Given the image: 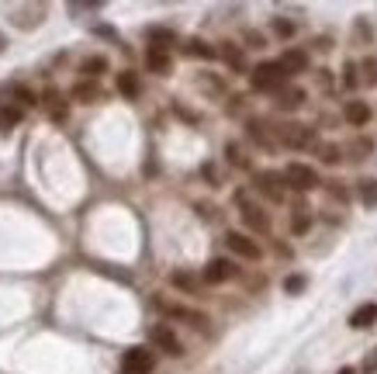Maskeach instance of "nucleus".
I'll use <instances>...</instances> for the list:
<instances>
[{
	"instance_id": "nucleus-8",
	"label": "nucleus",
	"mask_w": 377,
	"mask_h": 374,
	"mask_svg": "<svg viewBox=\"0 0 377 374\" xmlns=\"http://www.w3.org/2000/svg\"><path fill=\"white\" fill-rule=\"evenodd\" d=\"M225 246H229L232 253L246 257V260H260V246H256L249 236H243V232H225Z\"/></svg>"
},
{
	"instance_id": "nucleus-29",
	"label": "nucleus",
	"mask_w": 377,
	"mask_h": 374,
	"mask_svg": "<svg viewBox=\"0 0 377 374\" xmlns=\"http://www.w3.org/2000/svg\"><path fill=\"white\" fill-rule=\"evenodd\" d=\"M274 31H277L281 38H291V35H294V24L284 21V17H274Z\"/></svg>"
},
{
	"instance_id": "nucleus-31",
	"label": "nucleus",
	"mask_w": 377,
	"mask_h": 374,
	"mask_svg": "<svg viewBox=\"0 0 377 374\" xmlns=\"http://www.w3.org/2000/svg\"><path fill=\"white\" fill-rule=\"evenodd\" d=\"M14 97H17L21 104H35V94H31V91H24V87H14Z\"/></svg>"
},
{
	"instance_id": "nucleus-18",
	"label": "nucleus",
	"mask_w": 377,
	"mask_h": 374,
	"mask_svg": "<svg viewBox=\"0 0 377 374\" xmlns=\"http://www.w3.org/2000/svg\"><path fill=\"white\" fill-rule=\"evenodd\" d=\"M357 197H360L367 208H374V204H377V181H371V177L357 181Z\"/></svg>"
},
{
	"instance_id": "nucleus-13",
	"label": "nucleus",
	"mask_w": 377,
	"mask_h": 374,
	"mask_svg": "<svg viewBox=\"0 0 377 374\" xmlns=\"http://www.w3.org/2000/svg\"><path fill=\"white\" fill-rule=\"evenodd\" d=\"M218 56H222V59H225V66H232L236 73H243V70H246V56H243V49H239V45L225 42V45L218 49Z\"/></svg>"
},
{
	"instance_id": "nucleus-21",
	"label": "nucleus",
	"mask_w": 377,
	"mask_h": 374,
	"mask_svg": "<svg viewBox=\"0 0 377 374\" xmlns=\"http://www.w3.org/2000/svg\"><path fill=\"white\" fill-rule=\"evenodd\" d=\"M187 56H197V59H215L218 56V49H211L208 42H201V38H190L187 42Z\"/></svg>"
},
{
	"instance_id": "nucleus-12",
	"label": "nucleus",
	"mask_w": 377,
	"mask_h": 374,
	"mask_svg": "<svg viewBox=\"0 0 377 374\" xmlns=\"http://www.w3.org/2000/svg\"><path fill=\"white\" fill-rule=\"evenodd\" d=\"M146 63H149V70H153V73H160V77H167V73L174 70V63H170V52H167V49H153V45H149Z\"/></svg>"
},
{
	"instance_id": "nucleus-32",
	"label": "nucleus",
	"mask_w": 377,
	"mask_h": 374,
	"mask_svg": "<svg viewBox=\"0 0 377 374\" xmlns=\"http://www.w3.org/2000/svg\"><path fill=\"white\" fill-rule=\"evenodd\" d=\"M364 371H377V350L367 357V361H364Z\"/></svg>"
},
{
	"instance_id": "nucleus-15",
	"label": "nucleus",
	"mask_w": 377,
	"mask_h": 374,
	"mask_svg": "<svg viewBox=\"0 0 377 374\" xmlns=\"http://www.w3.org/2000/svg\"><path fill=\"white\" fill-rule=\"evenodd\" d=\"M374 322H377V305L374 301L360 305V308L350 315V326H353V329H367V326H374Z\"/></svg>"
},
{
	"instance_id": "nucleus-33",
	"label": "nucleus",
	"mask_w": 377,
	"mask_h": 374,
	"mask_svg": "<svg viewBox=\"0 0 377 374\" xmlns=\"http://www.w3.org/2000/svg\"><path fill=\"white\" fill-rule=\"evenodd\" d=\"M246 38H249V42H253V45H256V49H263V35H256V31H249V35H246Z\"/></svg>"
},
{
	"instance_id": "nucleus-2",
	"label": "nucleus",
	"mask_w": 377,
	"mask_h": 374,
	"mask_svg": "<svg viewBox=\"0 0 377 374\" xmlns=\"http://www.w3.org/2000/svg\"><path fill=\"white\" fill-rule=\"evenodd\" d=\"M153 368H156L153 350L132 347V350H125V357H121V374H153Z\"/></svg>"
},
{
	"instance_id": "nucleus-30",
	"label": "nucleus",
	"mask_w": 377,
	"mask_h": 374,
	"mask_svg": "<svg viewBox=\"0 0 377 374\" xmlns=\"http://www.w3.org/2000/svg\"><path fill=\"white\" fill-rule=\"evenodd\" d=\"M343 73H346V77H343V84H346V87H357V66H353V63H346V70H343Z\"/></svg>"
},
{
	"instance_id": "nucleus-25",
	"label": "nucleus",
	"mask_w": 377,
	"mask_h": 374,
	"mask_svg": "<svg viewBox=\"0 0 377 374\" xmlns=\"http://www.w3.org/2000/svg\"><path fill=\"white\" fill-rule=\"evenodd\" d=\"M308 225H311V215H308V208H298V211H294V222H291L294 236H305V232H308Z\"/></svg>"
},
{
	"instance_id": "nucleus-11",
	"label": "nucleus",
	"mask_w": 377,
	"mask_h": 374,
	"mask_svg": "<svg viewBox=\"0 0 377 374\" xmlns=\"http://www.w3.org/2000/svg\"><path fill=\"white\" fill-rule=\"evenodd\" d=\"M277 63H281V70L287 73V77H294V73H305V70H308V52H301V49H287Z\"/></svg>"
},
{
	"instance_id": "nucleus-17",
	"label": "nucleus",
	"mask_w": 377,
	"mask_h": 374,
	"mask_svg": "<svg viewBox=\"0 0 377 374\" xmlns=\"http://www.w3.org/2000/svg\"><path fill=\"white\" fill-rule=\"evenodd\" d=\"M80 73L91 77V80H97L100 73H107V59H104V56H91V59H84V63H80Z\"/></svg>"
},
{
	"instance_id": "nucleus-16",
	"label": "nucleus",
	"mask_w": 377,
	"mask_h": 374,
	"mask_svg": "<svg viewBox=\"0 0 377 374\" xmlns=\"http://www.w3.org/2000/svg\"><path fill=\"white\" fill-rule=\"evenodd\" d=\"M118 91L125 94L128 100H135V97L142 94V84H139V77H135L132 70H125V73H118Z\"/></svg>"
},
{
	"instance_id": "nucleus-24",
	"label": "nucleus",
	"mask_w": 377,
	"mask_h": 374,
	"mask_svg": "<svg viewBox=\"0 0 377 374\" xmlns=\"http://www.w3.org/2000/svg\"><path fill=\"white\" fill-rule=\"evenodd\" d=\"M170 284H177V287H184L190 294H197V278H190L187 271H174V274H170Z\"/></svg>"
},
{
	"instance_id": "nucleus-5",
	"label": "nucleus",
	"mask_w": 377,
	"mask_h": 374,
	"mask_svg": "<svg viewBox=\"0 0 377 374\" xmlns=\"http://www.w3.org/2000/svg\"><path fill=\"white\" fill-rule=\"evenodd\" d=\"M156 305H160V312H163V315L180 319V322H187V326H194V329H201V326L208 322V315H204V312H194V308H187V305H177V301H167V298H160Z\"/></svg>"
},
{
	"instance_id": "nucleus-35",
	"label": "nucleus",
	"mask_w": 377,
	"mask_h": 374,
	"mask_svg": "<svg viewBox=\"0 0 377 374\" xmlns=\"http://www.w3.org/2000/svg\"><path fill=\"white\" fill-rule=\"evenodd\" d=\"M339 374H357V371H353V368H343V371H339Z\"/></svg>"
},
{
	"instance_id": "nucleus-1",
	"label": "nucleus",
	"mask_w": 377,
	"mask_h": 374,
	"mask_svg": "<svg viewBox=\"0 0 377 374\" xmlns=\"http://www.w3.org/2000/svg\"><path fill=\"white\" fill-rule=\"evenodd\" d=\"M253 87L267 94H281L287 87V73L281 70V63H260L253 70Z\"/></svg>"
},
{
	"instance_id": "nucleus-20",
	"label": "nucleus",
	"mask_w": 377,
	"mask_h": 374,
	"mask_svg": "<svg viewBox=\"0 0 377 374\" xmlns=\"http://www.w3.org/2000/svg\"><path fill=\"white\" fill-rule=\"evenodd\" d=\"M73 97L84 100V104H87V100H97V97H100V87H97L94 80H80V84L73 87Z\"/></svg>"
},
{
	"instance_id": "nucleus-26",
	"label": "nucleus",
	"mask_w": 377,
	"mask_h": 374,
	"mask_svg": "<svg viewBox=\"0 0 377 374\" xmlns=\"http://www.w3.org/2000/svg\"><path fill=\"white\" fill-rule=\"evenodd\" d=\"M305 287H308V278H305V274H291V278L284 280V291H287V294H301Z\"/></svg>"
},
{
	"instance_id": "nucleus-22",
	"label": "nucleus",
	"mask_w": 377,
	"mask_h": 374,
	"mask_svg": "<svg viewBox=\"0 0 377 374\" xmlns=\"http://www.w3.org/2000/svg\"><path fill=\"white\" fill-rule=\"evenodd\" d=\"M305 100V91H298V87H284L281 94H277V104L281 107H298Z\"/></svg>"
},
{
	"instance_id": "nucleus-10",
	"label": "nucleus",
	"mask_w": 377,
	"mask_h": 374,
	"mask_svg": "<svg viewBox=\"0 0 377 374\" xmlns=\"http://www.w3.org/2000/svg\"><path fill=\"white\" fill-rule=\"evenodd\" d=\"M281 174H274V170H263V174H256V187L270 197V201H284V187H281Z\"/></svg>"
},
{
	"instance_id": "nucleus-7",
	"label": "nucleus",
	"mask_w": 377,
	"mask_h": 374,
	"mask_svg": "<svg viewBox=\"0 0 377 374\" xmlns=\"http://www.w3.org/2000/svg\"><path fill=\"white\" fill-rule=\"evenodd\" d=\"M149 340H153L163 354H170V357H180V354H184V347H180V340L174 336L170 326H153V329H149Z\"/></svg>"
},
{
	"instance_id": "nucleus-28",
	"label": "nucleus",
	"mask_w": 377,
	"mask_h": 374,
	"mask_svg": "<svg viewBox=\"0 0 377 374\" xmlns=\"http://www.w3.org/2000/svg\"><path fill=\"white\" fill-rule=\"evenodd\" d=\"M322 163H339V146H318Z\"/></svg>"
},
{
	"instance_id": "nucleus-34",
	"label": "nucleus",
	"mask_w": 377,
	"mask_h": 374,
	"mask_svg": "<svg viewBox=\"0 0 377 374\" xmlns=\"http://www.w3.org/2000/svg\"><path fill=\"white\" fill-rule=\"evenodd\" d=\"M3 49H7V38H3V35H0V52H3Z\"/></svg>"
},
{
	"instance_id": "nucleus-3",
	"label": "nucleus",
	"mask_w": 377,
	"mask_h": 374,
	"mask_svg": "<svg viewBox=\"0 0 377 374\" xmlns=\"http://www.w3.org/2000/svg\"><path fill=\"white\" fill-rule=\"evenodd\" d=\"M236 201H239V215H243V222H246L253 232H270V218H267V211H263L260 204H253L246 194H236Z\"/></svg>"
},
{
	"instance_id": "nucleus-14",
	"label": "nucleus",
	"mask_w": 377,
	"mask_h": 374,
	"mask_svg": "<svg viewBox=\"0 0 377 374\" xmlns=\"http://www.w3.org/2000/svg\"><path fill=\"white\" fill-rule=\"evenodd\" d=\"M343 114H346V121H350V125H357V128H364V125L371 121V107H367L364 100H350Z\"/></svg>"
},
{
	"instance_id": "nucleus-4",
	"label": "nucleus",
	"mask_w": 377,
	"mask_h": 374,
	"mask_svg": "<svg viewBox=\"0 0 377 374\" xmlns=\"http://www.w3.org/2000/svg\"><path fill=\"white\" fill-rule=\"evenodd\" d=\"M284 184L294 187V190H311V187H318V174L311 167H305V163H287Z\"/></svg>"
},
{
	"instance_id": "nucleus-6",
	"label": "nucleus",
	"mask_w": 377,
	"mask_h": 374,
	"mask_svg": "<svg viewBox=\"0 0 377 374\" xmlns=\"http://www.w3.org/2000/svg\"><path fill=\"white\" fill-rule=\"evenodd\" d=\"M277 139L287 142V146H294V149H305V146H315V132L311 128H305V125H298V121H287L277 128Z\"/></svg>"
},
{
	"instance_id": "nucleus-23",
	"label": "nucleus",
	"mask_w": 377,
	"mask_h": 374,
	"mask_svg": "<svg viewBox=\"0 0 377 374\" xmlns=\"http://www.w3.org/2000/svg\"><path fill=\"white\" fill-rule=\"evenodd\" d=\"M17 121H21V111H17V107H3V104H0V132H10Z\"/></svg>"
},
{
	"instance_id": "nucleus-19",
	"label": "nucleus",
	"mask_w": 377,
	"mask_h": 374,
	"mask_svg": "<svg viewBox=\"0 0 377 374\" xmlns=\"http://www.w3.org/2000/svg\"><path fill=\"white\" fill-rule=\"evenodd\" d=\"M149 42H153V49H170L177 42V35L170 28H149Z\"/></svg>"
},
{
	"instance_id": "nucleus-27",
	"label": "nucleus",
	"mask_w": 377,
	"mask_h": 374,
	"mask_svg": "<svg viewBox=\"0 0 377 374\" xmlns=\"http://www.w3.org/2000/svg\"><path fill=\"white\" fill-rule=\"evenodd\" d=\"M360 73H364V84L367 87H377V59H364L360 63Z\"/></svg>"
},
{
	"instance_id": "nucleus-9",
	"label": "nucleus",
	"mask_w": 377,
	"mask_h": 374,
	"mask_svg": "<svg viewBox=\"0 0 377 374\" xmlns=\"http://www.w3.org/2000/svg\"><path fill=\"white\" fill-rule=\"evenodd\" d=\"M236 278V264L232 260H222V257H215L208 267H204V280L208 284H222V280Z\"/></svg>"
}]
</instances>
